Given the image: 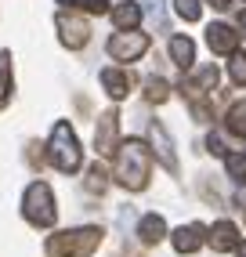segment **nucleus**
Returning a JSON list of instances; mask_svg holds the SVG:
<instances>
[{"label":"nucleus","instance_id":"28","mask_svg":"<svg viewBox=\"0 0 246 257\" xmlns=\"http://www.w3.org/2000/svg\"><path fill=\"white\" fill-rule=\"evenodd\" d=\"M206 4L217 8V11H228V8H232V0H206Z\"/></svg>","mask_w":246,"mask_h":257},{"label":"nucleus","instance_id":"17","mask_svg":"<svg viewBox=\"0 0 246 257\" xmlns=\"http://www.w3.org/2000/svg\"><path fill=\"white\" fill-rule=\"evenodd\" d=\"M224 127H228V134H235V138H246V98L228 105V112H224Z\"/></svg>","mask_w":246,"mask_h":257},{"label":"nucleus","instance_id":"27","mask_svg":"<svg viewBox=\"0 0 246 257\" xmlns=\"http://www.w3.org/2000/svg\"><path fill=\"white\" fill-rule=\"evenodd\" d=\"M192 116H196L199 123H210V119H214V112H210L206 101H192Z\"/></svg>","mask_w":246,"mask_h":257},{"label":"nucleus","instance_id":"18","mask_svg":"<svg viewBox=\"0 0 246 257\" xmlns=\"http://www.w3.org/2000/svg\"><path fill=\"white\" fill-rule=\"evenodd\" d=\"M15 80H11V51H0V109L11 101Z\"/></svg>","mask_w":246,"mask_h":257},{"label":"nucleus","instance_id":"14","mask_svg":"<svg viewBox=\"0 0 246 257\" xmlns=\"http://www.w3.org/2000/svg\"><path fill=\"white\" fill-rule=\"evenodd\" d=\"M170 62L178 65V69H192V62H196V44H192V37H185V33H178V37H170Z\"/></svg>","mask_w":246,"mask_h":257},{"label":"nucleus","instance_id":"20","mask_svg":"<svg viewBox=\"0 0 246 257\" xmlns=\"http://www.w3.org/2000/svg\"><path fill=\"white\" fill-rule=\"evenodd\" d=\"M170 98V83L163 76H149L145 80V101H152V105H163V101Z\"/></svg>","mask_w":246,"mask_h":257},{"label":"nucleus","instance_id":"7","mask_svg":"<svg viewBox=\"0 0 246 257\" xmlns=\"http://www.w3.org/2000/svg\"><path fill=\"white\" fill-rule=\"evenodd\" d=\"M94 149H98V156H116V149H119V112L116 109H105L98 116Z\"/></svg>","mask_w":246,"mask_h":257},{"label":"nucleus","instance_id":"19","mask_svg":"<svg viewBox=\"0 0 246 257\" xmlns=\"http://www.w3.org/2000/svg\"><path fill=\"white\" fill-rule=\"evenodd\" d=\"M87 192L91 196H105V188H109V174H105V167L101 163H91L87 167Z\"/></svg>","mask_w":246,"mask_h":257},{"label":"nucleus","instance_id":"15","mask_svg":"<svg viewBox=\"0 0 246 257\" xmlns=\"http://www.w3.org/2000/svg\"><path fill=\"white\" fill-rule=\"evenodd\" d=\"M163 235H167V221L160 214H145L142 221H138V239H142L145 246L163 243Z\"/></svg>","mask_w":246,"mask_h":257},{"label":"nucleus","instance_id":"21","mask_svg":"<svg viewBox=\"0 0 246 257\" xmlns=\"http://www.w3.org/2000/svg\"><path fill=\"white\" fill-rule=\"evenodd\" d=\"M62 8H80L87 15H105V11H112L109 8V0H58Z\"/></svg>","mask_w":246,"mask_h":257},{"label":"nucleus","instance_id":"1","mask_svg":"<svg viewBox=\"0 0 246 257\" xmlns=\"http://www.w3.org/2000/svg\"><path fill=\"white\" fill-rule=\"evenodd\" d=\"M149 174H152V149L142 138H127L116 149V181L127 192H142L149 188Z\"/></svg>","mask_w":246,"mask_h":257},{"label":"nucleus","instance_id":"12","mask_svg":"<svg viewBox=\"0 0 246 257\" xmlns=\"http://www.w3.org/2000/svg\"><path fill=\"white\" fill-rule=\"evenodd\" d=\"M131 83H134V76L127 73V69H101V87H105V94H109L112 101H123L131 94Z\"/></svg>","mask_w":246,"mask_h":257},{"label":"nucleus","instance_id":"8","mask_svg":"<svg viewBox=\"0 0 246 257\" xmlns=\"http://www.w3.org/2000/svg\"><path fill=\"white\" fill-rule=\"evenodd\" d=\"M217 80H221L217 65H203V69H196L188 80H181V94L188 101H203L210 91H217Z\"/></svg>","mask_w":246,"mask_h":257},{"label":"nucleus","instance_id":"10","mask_svg":"<svg viewBox=\"0 0 246 257\" xmlns=\"http://www.w3.org/2000/svg\"><path fill=\"white\" fill-rule=\"evenodd\" d=\"M206 47L214 51V55H235L239 51V33L224 22H210L206 26Z\"/></svg>","mask_w":246,"mask_h":257},{"label":"nucleus","instance_id":"29","mask_svg":"<svg viewBox=\"0 0 246 257\" xmlns=\"http://www.w3.org/2000/svg\"><path fill=\"white\" fill-rule=\"evenodd\" d=\"M235 257H246V243H239V246H235Z\"/></svg>","mask_w":246,"mask_h":257},{"label":"nucleus","instance_id":"2","mask_svg":"<svg viewBox=\"0 0 246 257\" xmlns=\"http://www.w3.org/2000/svg\"><path fill=\"white\" fill-rule=\"evenodd\" d=\"M105 232L98 225H83V228H69L47 235V257H91L101 246Z\"/></svg>","mask_w":246,"mask_h":257},{"label":"nucleus","instance_id":"22","mask_svg":"<svg viewBox=\"0 0 246 257\" xmlns=\"http://www.w3.org/2000/svg\"><path fill=\"white\" fill-rule=\"evenodd\" d=\"M228 76H232L235 87H246V55H228Z\"/></svg>","mask_w":246,"mask_h":257},{"label":"nucleus","instance_id":"9","mask_svg":"<svg viewBox=\"0 0 246 257\" xmlns=\"http://www.w3.org/2000/svg\"><path fill=\"white\" fill-rule=\"evenodd\" d=\"M149 149H152V156L160 160L170 174H178V156H174V142H170V134L167 127L160 123V119H152L149 123Z\"/></svg>","mask_w":246,"mask_h":257},{"label":"nucleus","instance_id":"6","mask_svg":"<svg viewBox=\"0 0 246 257\" xmlns=\"http://www.w3.org/2000/svg\"><path fill=\"white\" fill-rule=\"evenodd\" d=\"M149 51V33L138 29H119L116 37H109V55L116 62H138Z\"/></svg>","mask_w":246,"mask_h":257},{"label":"nucleus","instance_id":"11","mask_svg":"<svg viewBox=\"0 0 246 257\" xmlns=\"http://www.w3.org/2000/svg\"><path fill=\"white\" fill-rule=\"evenodd\" d=\"M206 232H210V228H203L199 221H196V225H181L178 232L170 235V243H174V250H178V253H196V250L206 243Z\"/></svg>","mask_w":246,"mask_h":257},{"label":"nucleus","instance_id":"30","mask_svg":"<svg viewBox=\"0 0 246 257\" xmlns=\"http://www.w3.org/2000/svg\"><path fill=\"white\" fill-rule=\"evenodd\" d=\"M239 26H242V29H246V11H242V15H239Z\"/></svg>","mask_w":246,"mask_h":257},{"label":"nucleus","instance_id":"24","mask_svg":"<svg viewBox=\"0 0 246 257\" xmlns=\"http://www.w3.org/2000/svg\"><path fill=\"white\" fill-rule=\"evenodd\" d=\"M224 167H228V178H232V181H246V152L224 156Z\"/></svg>","mask_w":246,"mask_h":257},{"label":"nucleus","instance_id":"4","mask_svg":"<svg viewBox=\"0 0 246 257\" xmlns=\"http://www.w3.org/2000/svg\"><path fill=\"white\" fill-rule=\"evenodd\" d=\"M22 217L33 228H51L58 221V207H55V192L47 181H33L22 196Z\"/></svg>","mask_w":246,"mask_h":257},{"label":"nucleus","instance_id":"13","mask_svg":"<svg viewBox=\"0 0 246 257\" xmlns=\"http://www.w3.org/2000/svg\"><path fill=\"white\" fill-rule=\"evenodd\" d=\"M206 243L214 246L217 253H228V250H235L242 239H239V228L232 225V221H217V225L206 232Z\"/></svg>","mask_w":246,"mask_h":257},{"label":"nucleus","instance_id":"31","mask_svg":"<svg viewBox=\"0 0 246 257\" xmlns=\"http://www.w3.org/2000/svg\"><path fill=\"white\" fill-rule=\"evenodd\" d=\"M242 4H246V0H242Z\"/></svg>","mask_w":246,"mask_h":257},{"label":"nucleus","instance_id":"5","mask_svg":"<svg viewBox=\"0 0 246 257\" xmlns=\"http://www.w3.org/2000/svg\"><path fill=\"white\" fill-rule=\"evenodd\" d=\"M55 29H58V40H62L69 51H80V47L91 44V26H87V19H80L73 8L55 15Z\"/></svg>","mask_w":246,"mask_h":257},{"label":"nucleus","instance_id":"23","mask_svg":"<svg viewBox=\"0 0 246 257\" xmlns=\"http://www.w3.org/2000/svg\"><path fill=\"white\" fill-rule=\"evenodd\" d=\"M174 11H178V19H185V22H199L203 4L199 0H174Z\"/></svg>","mask_w":246,"mask_h":257},{"label":"nucleus","instance_id":"25","mask_svg":"<svg viewBox=\"0 0 246 257\" xmlns=\"http://www.w3.org/2000/svg\"><path fill=\"white\" fill-rule=\"evenodd\" d=\"M26 160H29V167H33V170H40V167H44L51 156H47V152H44L37 142H29V152H26Z\"/></svg>","mask_w":246,"mask_h":257},{"label":"nucleus","instance_id":"3","mask_svg":"<svg viewBox=\"0 0 246 257\" xmlns=\"http://www.w3.org/2000/svg\"><path fill=\"white\" fill-rule=\"evenodd\" d=\"M47 156H51V163H55V170H62V174H76L80 163H83L80 142H76V134H73V127H69L65 119H58L55 131H51Z\"/></svg>","mask_w":246,"mask_h":257},{"label":"nucleus","instance_id":"26","mask_svg":"<svg viewBox=\"0 0 246 257\" xmlns=\"http://www.w3.org/2000/svg\"><path fill=\"white\" fill-rule=\"evenodd\" d=\"M206 152H210V156H228V149H224V142H221V134H210V138H206Z\"/></svg>","mask_w":246,"mask_h":257},{"label":"nucleus","instance_id":"16","mask_svg":"<svg viewBox=\"0 0 246 257\" xmlns=\"http://www.w3.org/2000/svg\"><path fill=\"white\" fill-rule=\"evenodd\" d=\"M112 22H116V29H138V22H142V4H134V0L116 4L112 8Z\"/></svg>","mask_w":246,"mask_h":257}]
</instances>
